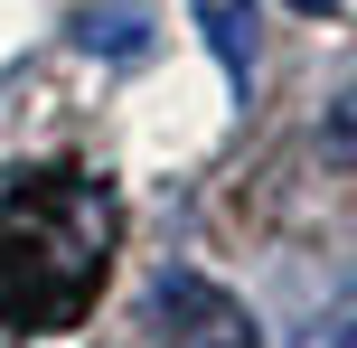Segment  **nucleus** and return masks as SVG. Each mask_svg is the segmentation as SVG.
I'll return each mask as SVG.
<instances>
[{
  "label": "nucleus",
  "instance_id": "1",
  "mask_svg": "<svg viewBox=\"0 0 357 348\" xmlns=\"http://www.w3.org/2000/svg\"><path fill=\"white\" fill-rule=\"evenodd\" d=\"M160 320H169V348H264L254 311L207 273H160Z\"/></svg>",
  "mask_w": 357,
  "mask_h": 348
},
{
  "label": "nucleus",
  "instance_id": "2",
  "mask_svg": "<svg viewBox=\"0 0 357 348\" xmlns=\"http://www.w3.org/2000/svg\"><path fill=\"white\" fill-rule=\"evenodd\" d=\"M197 29H207L226 85L245 94V85H254V0H197Z\"/></svg>",
  "mask_w": 357,
  "mask_h": 348
},
{
  "label": "nucleus",
  "instance_id": "3",
  "mask_svg": "<svg viewBox=\"0 0 357 348\" xmlns=\"http://www.w3.org/2000/svg\"><path fill=\"white\" fill-rule=\"evenodd\" d=\"M301 348H357V282H348V292H339V301L320 311V330H310Z\"/></svg>",
  "mask_w": 357,
  "mask_h": 348
},
{
  "label": "nucleus",
  "instance_id": "4",
  "mask_svg": "<svg viewBox=\"0 0 357 348\" xmlns=\"http://www.w3.org/2000/svg\"><path fill=\"white\" fill-rule=\"evenodd\" d=\"M291 10H339V0H291Z\"/></svg>",
  "mask_w": 357,
  "mask_h": 348
}]
</instances>
